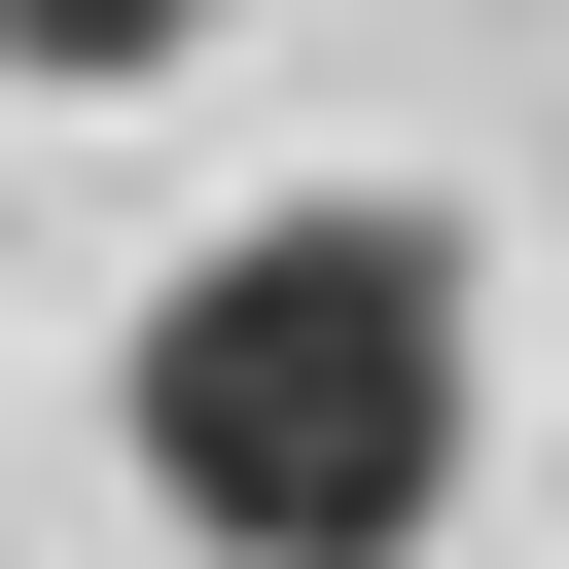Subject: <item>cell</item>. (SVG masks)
<instances>
[{"mask_svg": "<svg viewBox=\"0 0 569 569\" xmlns=\"http://www.w3.org/2000/svg\"><path fill=\"white\" fill-rule=\"evenodd\" d=\"M107 427H142V498L213 569H427V498H462V213H391V178L213 213L142 284Z\"/></svg>", "mask_w": 569, "mask_h": 569, "instance_id": "cell-1", "label": "cell"}]
</instances>
